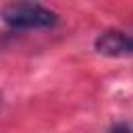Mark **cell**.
<instances>
[{
    "instance_id": "obj_1",
    "label": "cell",
    "mask_w": 133,
    "mask_h": 133,
    "mask_svg": "<svg viewBox=\"0 0 133 133\" xmlns=\"http://www.w3.org/2000/svg\"><path fill=\"white\" fill-rule=\"evenodd\" d=\"M2 19L10 27L17 29H39V27H50L56 21V15L33 2H12L2 8Z\"/></svg>"
},
{
    "instance_id": "obj_2",
    "label": "cell",
    "mask_w": 133,
    "mask_h": 133,
    "mask_svg": "<svg viewBox=\"0 0 133 133\" xmlns=\"http://www.w3.org/2000/svg\"><path fill=\"white\" fill-rule=\"evenodd\" d=\"M96 50L104 56H125L133 54L131 37L121 31H106L96 39Z\"/></svg>"
},
{
    "instance_id": "obj_3",
    "label": "cell",
    "mask_w": 133,
    "mask_h": 133,
    "mask_svg": "<svg viewBox=\"0 0 133 133\" xmlns=\"http://www.w3.org/2000/svg\"><path fill=\"white\" fill-rule=\"evenodd\" d=\"M110 133H133V129L129 125H116V127H112Z\"/></svg>"
},
{
    "instance_id": "obj_4",
    "label": "cell",
    "mask_w": 133,
    "mask_h": 133,
    "mask_svg": "<svg viewBox=\"0 0 133 133\" xmlns=\"http://www.w3.org/2000/svg\"><path fill=\"white\" fill-rule=\"evenodd\" d=\"M131 46H133V37H131Z\"/></svg>"
}]
</instances>
